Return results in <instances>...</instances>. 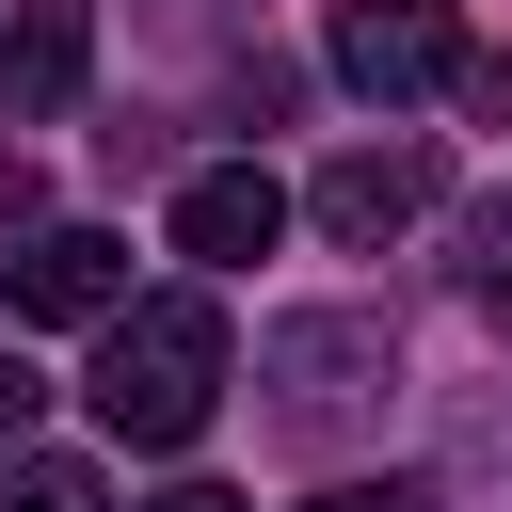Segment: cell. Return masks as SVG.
<instances>
[{
  "instance_id": "obj_1",
  "label": "cell",
  "mask_w": 512,
  "mask_h": 512,
  "mask_svg": "<svg viewBox=\"0 0 512 512\" xmlns=\"http://www.w3.org/2000/svg\"><path fill=\"white\" fill-rule=\"evenodd\" d=\"M224 304L208 288H160V304H112L96 320V432L112 448H192L224 416Z\"/></svg>"
},
{
  "instance_id": "obj_2",
  "label": "cell",
  "mask_w": 512,
  "mask_h": 512,
  "mask_svg": "<svg viewBox=\"0 0 512 512\" xmlns=\"http://www.w3.org/2000/svg\"><path fill=\"white\" fill-rule=\"evenodd\" d=\"M256 384H272V432H352V416H384L400 336H384L368 304H304V320L256 336Z\"/></svg>"
},
{
  "instance_id": "obj_3",
  "label": "cell",
  "mask_w": 512,
  "mask_h": 512,
  "mask_svg": "<svg viewBox=\"0 0 512 512\" xmlns=\"http://www.w3.org/2000/svg\"><path fill=\"white\" fill-rule=\"evenodd\" d=\"M320 48H336V80H352V96H384V112H400V96H432V80L464 64V16H448V0H336V32H320Z\"/></svg>"
},
{
  "instance_id": "obj_4",
  "label": "cell",
  "mask_w": 512,
  "mask_h": 512,
  "mask_svg": "<svg viewBox=\"0 0 512 512\" xmlns=\"http://www.w3.org/2000/svg\"><path fill=\"white\" fill-rule=\"evenodd\" d=\"M432 192H448V160H432V144L400 128V144H336L304 208H320V240H352V256H384V240H400V224H416Z\"/></svg>"
},
{
  "instance_id": "obj_5",
  "label": "cell",
  "mask_w": 512,
  "mask_h": 512,
  "mask_svg": "<svg viewBox=\"0 0 512 512\" xmlns=\"http://www.w3.org/2000/svg\"><path fill=\"white\" fill-rule=\"evenodd\" d=\"M0 304H16V320H112V304H128V240H112V224H32L16 272H0Z\"/></svg>"
},
{
  "instance_id": "obj_6",
  "label": "cell",
  "mask_w": 512,
  "mask_h": 512,
  "mask_svg": "<svg viewBox=\"0 0 512 512\" xmlns=\"http://www.w3.org/2000/svg\"><path fill=\"white\" fill-rule=\"evenodd\" d=\"M80 80H96V16H80V0H16V16H0V112L48 128Z\"/></svg>"
},
{
  "instance_id": "obj_7",
  "label": "cell",
  "mask_w": 512,
  "mask_h": 512,
  "mask_svg": "<svg viewBox=\"0 0 512 512\" xmlns=\"http://www.w3.org/2000/svg\"><path fill=\"white\" fill-rule=\"evenodd\" d=\"M272 240H288V192H272L256 160H208V176H176V256L240 272V256H272Z\"/></svg>"
},
{
  "instance_id": "obj_8",
  "label": "cell",
  "mask_w": 512,
  "mask_h": 512,
  "mask_svg": "<svg viewBox=\"0 0 512 512\" xmlns=\"http://www.w3.org/2000/svg\"><path fill=\"white\" fill-rule=\"evenodd\" d=\"M0 512H112V480L80 448H0Z\"/></svg>"
},
{
  "instance_id": "obj_9",
  "label": "cell",
  "mask_w": 512,
  "mask_h": 512,
  "mask_svg": "<svg viewBox=\"0 0 512 512\" xmlns=\"http://www.w3.org/2000/svg\"><path fill=\"white\" fill-rule=\"evenodd\" d=\"M464 304L512 336V208H464Z\"/></svg>"
},
{
  "instance_id": "obj_10",
  "label": "cell",
  "mask_w": 512,
  "mask_h": 512,
  "mask_svg": "<svg viewBox=\"0 0 512 512\" xmlns=\"http://www.w3.org/2000/svg\"><path fill=\"white\" fill-rule=\"evenodd\" d=\"M304 512H432V480H320Z\"/></svg>"
},
{
  "instance_id": "obj_11",
  "label": "cell",
  "mask_w": 512,
  "mask_h": 512,
  "mask_svg": "<svg viewBox=\"0 0 512 512\" xmlns=\"http://www.w3.org/2000/svg\"><path fill=\"white\" fill-rule=\"evenodd\" d=\"M0 240H32V160H0Z\"/></svg>"
},
{
  "instance_id": "obj_12",
  "label": "cell",
  "mask_w": 512,
  "mask_h": 512,
  "mask_svg": "<svg viewBox=\"0 0 512 512\" xmlns=\"http://www.w3.org/2000/svg\"><path fill=\"white\" fill-rule=\"evenodd\" d=\"M144 512H256V496H224V480H176V496H144Z\"/></svg>"
},
{
  "instance_id": "obj_13",
  "label": "cell",
  "mask_w": 512,
  "mask_h": 512,
  "mask_svg": "<svg viewBox=\"0 0 512 512\" xmlns=\"http://www.w3.org/2000/svg\"><path fill=\"white\" fill-rule=\"evenodd\" d=\"M16 416H32V368H16V352H0V448H16Z\"/></svg>"
}]
</instances>
